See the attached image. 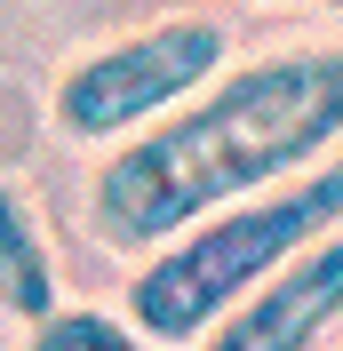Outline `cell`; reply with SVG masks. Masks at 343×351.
I'll list each match as a JSON object with an SVG mask.
<instances>
[{
    "mask_svg": "<svg viewBox=\"0 0 343 351\" xmlns=\"http://www.w3.org/2000/svg\"><path fill=\"white\" fill-rule=\"evenodd\" d=\"M327 232H343V144L320 168L287 176V184H272V192H256V199H232V208L200 216L192 232H176L168 247H152V256L136 263L120 311H128L152 343L184 351V343H200L263 271H279L287 256H303V247L327 240Z\"/></svg>",
    "mask_w": 343,
    "mask_h": 351,
    "instance_id": "obj_2",
    "label": "cell"
},
{
    "mask_svg": "<svg viewBox=\"0 0 343 351\" xmlns=\"http://www.w3.org/2000/svg\"><path fill=\"white\" fill-rule=\"evenodd\" d=\"M224 64L232 40L215 16H152L56 72V128L72 144H128L168 112H184Z\"/></svg>",
    "mask_w": 343,
    "mask_h": 351,
    "instance_id": "obj_3",
    "label": "cell"
},
{
    "mask_svg": "<svg viewBox=\"0 0 343 351\" xmlns=\"http://www.w3.org/2000/svg\"><path fill=\"white\" fill-rule=\"evenodd\" d=\"M296 8H327V16H343V0H296Z\"/></svg>",
    "mask_w": 343,
    "mask_h": 351,
    "instance_id": "obj_7",
    "label": "cell"
},
{
    "mask_svg": "<svg viewBox=\"0 0 343 351\" xmlns=\"http://www.w3.org/2000/svg\"><path fill=\"white\" fill-rule=\"evenodd\" d=\"M343 144V48H272L224 64L184 112L112 144L88 184V232L112 256H152L200 216L320 168Z\"/></svg>",
    "mask_w": 343,
    "mask_h": 351,
    "instance_id": "obj_1",
    "label": "cell"
},
{
    "mask_svg": "<svg viewBox=\"0 0 343 351\" xmlns=\"http://www.w3.org/2000/svg\"><path fill=\"white\" fill-rule=\"evenodd\" d=\"M64 304V280H56V256H48V232L32 216V199L0 184V311L32 328Z\"/></svg>",
    "mask_w": 343,
    "mask_h": 351,
    "instance_id": "obj_5",
    "label": "cell"
},
{
    "mask_svg": "<svg viewBox=\"0 0 343 351\" xmlns=\"http://www.w3.org/2000/svg\"><path fill=\"white\" fill-rule=\"evenodd\" d=\"M24 351H168L136 328L128 311H104V304H56L48 319L24 328Z\"/></svg>",
    "mask_w": 343,
    "mask_h": 351,
    "instance_id": "obj_6",
    "label": "cell"
},
{
    "mask_svg": "<svg viewBox=\"0 0 343 351\" xmlns=\"http://www.w3.org/2000/svg\"><path fill=\"white\" fill-rule=\"evenodd\" d=\"M335 319H343V232H327L279 271H263L200 335V351H320L335 335Z\"/></svg>",
    "mask_w": 343,
    "mask_h": 351,
    "instance_id": "obj_4",
    "label": "cell"
}]
</instances>
